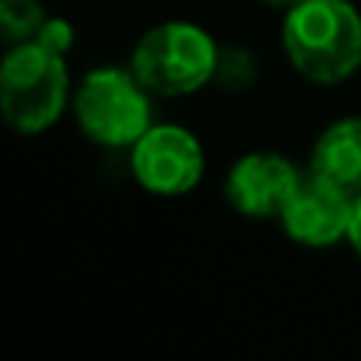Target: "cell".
<instances>
[{"mask_svg":"<svg viewBox=\"0 0 361 361\" xmlns=\"http://www.w3.org/2000/svg\"><path fill=\"white\" fill-rule=\"evenodd\" d=\"M352 206H355V193L314 175V171H305L292 200L282 209L279 225L288 235V241L301 244V247H333L349 238Z\"/></svg>","mask_w":361,"mask_h":361,"instance_id":"obj_6","label":"cell"},{"mask_svg":"<svg viewBox=\"0 0 361 361\" xmlns=\"http://www.w3.org/2000/svg\"><path fill=\"white\" fill-rule=\"evenodd\" d=\"M260 4L276 6V10H288V6H295V4H298V0H260Z\"/></svg>","mask_w":361,"mask_h":361,"instance_id":"obj_12","label":"cell"},{"mask_svg":"<svg viewBox=\"0 0 361 361\" xmlns=\"http://www.w3.org/2000/svg\"><path fill=\"white\" fill-rule=\"evenodd\" d=\"M73 105L67 54L38 38L6 48L0 63V111L23 137H38L61 121Z\"/></svg>","mask_w":361,"mask_h":361,"instance_id":"obj_2","label":"cell"},{"mask_svg":"<svg viewBox=\"0 0 361 361\" xmlns=\"http://www.w3.org/2000/svg\"><path fill=\"white\" fill-rule=\"evenodd\" d=\"M35 38L44 42L48 48L61 51V54H70V48H73V42H76V29L63 16H48L44 25H42V32H38Z\"/></svg>","mask_w":361,"mask_h":361,"instance_id":"obj_10","label":"cell"},{"mask_svg":"<svg viewBox=\"0 0 361 361\" xmlns=\"http://www.w3.org/2000/svg\"><path fill=\"white\" fill-rule=\"evenodd\" d=\"M219 42L190 19H165L140 35L130 70L159 99H184L209 86L219 73Z\"/></svg>","mask_w":361,"mask_h":361,"instance_id":"obj_3","label":"cell"},{"mask_svg":"<svg viewBox=\"0 0 361 361\" xmlns=\"http://www.w3.org/2000/svg\"><path fill=\"white\" fill-rule=\"evenodd\" d=\"M44 10L38 0H0V29H4L6 44L29 42L42 32Z\"/></svg>","mask_w":361,"mask_h":361,"instance_id":"obj_9","label":"cell"},{"mask_svg":"<svg viewBox=\"0 0 361 361\" xmlns=\"http://www.w3.org/2000/svg\"><path fill=\"white\" fill-rule=\"evenodd\" d=\"M73 118L82 137L102 149H130L156 121L152 92L127 67H95L73 89Z\"/></svg>","mask_w":361,"mask_h":361,"instance_id":"obj_4","label":"cell"},{"mask_svg":"<svg viewBox=\"0 0 361 361\" xmlns=\"http://www.w3.org/2000/svg\"><path fill=\"white\" fill-rule=\"evenodd\" d=\"M355 257L361 260V190L355 193V206H352V222H349V238H345Z\"/></svg>","mask_w":361,"mask_h":361,"instance_id":"obj_11","label":"cell"},{"mask_svg":"<svg viewBox=\"0 0 361 361\" xmlns=\"http://www.w3.org/2000/svg\"><path fill=\"white\" fill-rule=\"evenodd\" d=\"M282 51L314 86H339L361 67V13L352 0H298L282 10Z\"/></svg>","mask_w":361,"mask_h":361,"instance_id":"obj_1","label":"cell"},{"mask_svg":"<svg viewBox=\"0 0 361 361\" xmlns=\"http://www.w3.org/2000/svg\"><path fill=\"white\" fill-rule=\"evenodd\" d=\"M130 175L146 193L184 197L206 175L203 143L180 124H152L130 146Z\"/></svg>","mask_w":361,"mask_h":361,"instance_id":"obj_5","label":"cell"},{"mask_svg":"<svg viewBox=\"0 0 361 361\" xmlns=\"http://www.w3.org/2000/svg\"><path fill=\"white\" fill-rule=\"evenodd\" d=\"M307 171L345 187L349 193L361 190V118H339L320 130L311 149Z\"/></svg>","mask_w":361,"mask_h":361,"instance_id":"obj_8","label":"cell"},{"mask_svg":"<svg viewBox=\"0 0 361 361\" xmlns=\"http://www.w3.org/2000/svg\"><path fill=\"white\" fill-rule=\"evenodd\" d=\"M301 178V169L282 152H244L225 175V200L244 219H279Z\"/></svg>","mask_w":361,"mask_h":361,"instance_id":"obj_7","label":"cell"}]
</instances>
